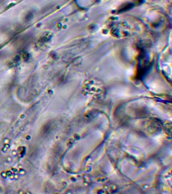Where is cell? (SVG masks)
I'll return each instance as SVG.
<instances>
[{
	"label": "cell",
	"mask_w": 172,
	"mask_h": 194,
	"mask_svg": "<svg viewBox=\"0 0 172 194\" xmlns=\"http://www.w3.org/2000/svg\"><path fill=\"white\" fill-rule=\"evenodd\" d=\"M51 129V124L50 123H46L42 127L41 132L43 135H46L47 133Z\"/></svg>",
	"instance_id": "obj_1"
}]
</instances>
